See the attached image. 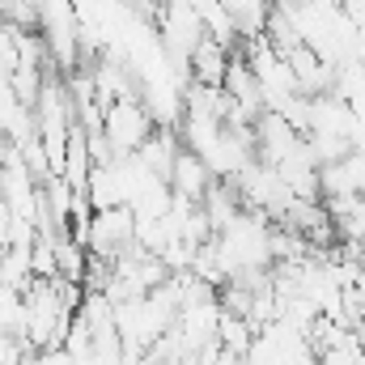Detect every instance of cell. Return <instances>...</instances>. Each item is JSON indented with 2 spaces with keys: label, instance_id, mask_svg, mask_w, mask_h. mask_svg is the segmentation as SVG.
Masks as SVG:
<instances>
[{
  "label": "cell",
  "instance_id": "2",
  "mask_svg": "<svg viewBox=\"0 0 365 365\" xmlns=\"http://www.w3.org/2000/svg\"><path fill=\"white\" fill-rule=\"evenodd\" d=\"M132 247H136V212H132V208H106V212H93L90 242H86V251H90L93 259L115 264V259H123Z\"/></svg>",
  "mask_w": 365,
  "mask_h": 365
},
{
  "label": "cell",
  "instance_id": "4",
  "mask_svg": "<svg viewBox=\"0 0 365 365\" xmlns=\"http://www.w3.org/2000/svg\"><path fill=\"white\" fill-rule=\"evenodd\" d=\"M217 182V175L191 153V149H182L179 162H175V175H170V187L179 191V195H187V200H195V204H204V195H208V187Z\"/></svg>",
  "mask_w": 365,
  "mask_h": 365
},
{
  "label": "cell",
  "instance_id": "1",
  "mask_svg": "<svg viewBox=\"0 0 365 365\" xmlns=\"http://www.w3.org/2000/svg\"><path fill=\"white\" fill-rule=\"evenodd\" d=\"M153 132H158V123H153V115H149V106H145L140 98H119V102L102 115V136H106V145L115 149V158L136 153Z\"/></svg>",
  "mask_w": 365,
  "mask_h": 365
},
{
  "label": "cell",
  "instance_id": "3",
  "mask_svg": "<svg viewBox=\"0 0 365 365\" xmlns=\"http://www.w3.org/2000/svg\"><path fill=\"white\" fill-rule=\"evenodd\" d=\"M230 47H221L217 38H204L195 51H191V64H187V81L191 86H208V90H225V73H230Z\"/></svg>",
  "mask_w": 365,
  "mask_h": 365
}]
</instances>
